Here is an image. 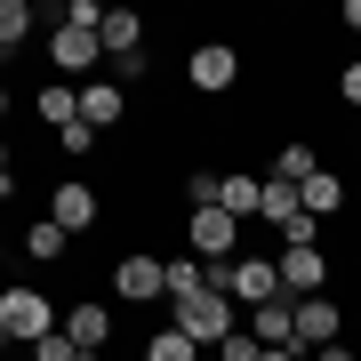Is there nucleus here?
I'll return each instance as SVG.
<instances>
[{
  "label": "nucleus",
  "mask_w": 361,
  "mask_h": 361,
  "mask_svg": "<svg viewBox=\"0 0 361 361\" xmlns=\"http://www.w3.org/2000/svg\"><path fill=\"white\" fill-rule=\"evenodd\" d=\"M0 329H8V345H40V337H49V329H65V322H56V305H49V297H40V289H25V281H16V289H0Z\"/></svg>",
  "instance_id": "1"
},
{
  "label": "nucleus",
  "mask_w": 361,
  "mask_h": 361,
  "mask_svg": "<svg viewBox=\"0 0 361 361\" xmlns=\"http://www.w3.org/2000/svg\"><path fill=\"white\" fill-rule=\"evenodd\" d=\"M169 329H185L193 345H225L233 337V297H217V289L177 297V305H169Z\"/></svg>",
  "instance_id": "2"
},
{
  "label": "nucleus",
  "mask_w": 361,
  "mask_h": 361,
  "mask_svg": "<svg viewBox=\"0 0 361 361\" xmlns=\"http://www.w3.org/2000/svg\"><path fill=\"white\" fill-rule=\"evenodd\" d=\"M257 217L281 233V249H313V233H322V217H305V201H297V185H273V177H265Z\"/></svg>",
  "instance_id": "3"
},
{
  "label": "nucleus",
  "mask_w": 361,
  "mask_h": 361,
  "mask_svg": "<svg viewBox=\"0 0 361 361\" xmlns=\"http://www.w3.org/2000/svg\"><path fill=\"white\" fill-rule=\"evenodd\" d=\"M185 80H193V89H201V97H225V89H233V80H241V56H233V49H225V40H201V49H193V56H185Z\"/></svg>",
  "instance_id": "4"
},
{
  "label": "nucleus",
  "mask_w": 361,
  "mask_h": 361,
  "mask_svg": "<svg viewBox=\"0 0 361 361\" xmlns=\"http://www.w3.org/2000/svg\"><path fill=\"white\" fill-rule=\"evenodd\" d=\"M273 265H281V297H289V305H297V297H322V281H329L322 241H313V249H281Z\"/></svg>",
  "instance_id": "5"
},
{
  "label": "nucleus",
  "mask_w": 361,
  "mask_h": 361,
  "mask_svg": "<svg viewBox=\"0 0 361 361\" xmlns=\"http://www.w3.org/2000/svg\"><path fill=\"white\" fill-rule=\"evenodd\" d=\"M104 217V201H97V185H80V177H65L49 193V225H65V233H89Z\"/></svg>",
  "instance_id": "6"
},
{
  "label": "nucleus",
  "mask_w": 361,
  "mask_h": 361,
  "mask_svg": "<svg viewBox=\"0 0 361 361\" xmlns=\"http://www.w3.org/2000/svg\"><path fill=\"white\" fill-rule=\"evenodd\" d=\"M113 289L129 297V305H153V297H169V265L137 249V257H121V265H113Z\"/></svg>",
  "instance_id": "7"
},
{
  "label": "nucleus",
  "mask_w": 361,
  "mask_h": 361,
  "mask_svg": "<svg viewBox=\"0 0 361 361\" xmlns=\"http://www.w3.org/2000/svg\"><path fill=\"white\" fill-rule=\"evenodd\" d=\"M233 225H241V217H225V209H193V217H185V233H193V257H201V265L241 257V249H233Z\"/></svg>",
  "instance_id": "8"
},
{
  "label": "nucleus",
  "mask_w": 361,
  "mask_h": 361,
  "mask_svg": "<svg viewBox=\"0 0 361 361\" xmlns=\"http://www.w3.org/2000/svg\"><path fill=\"white\" fill-rule=\"evenodd\" d=\"M337 329H345V313H337L329 297H297V353H322V345H337Z\"/></svg>",
  "instance_id": "9"
},
{
  "label": "nucleus",
  "mask_w": 361,
  "mask_h": 361,
  "mask_svg": "<svg viewBox=\"0 0 361 361\" xmlns=\"http://www.w3.org/2000/svg\"><path fill=\"white\" fill-rule=\"evenodd\" d=\"M97 56H104V40H97L89 25H56V32H49V65H56V73H89Z\"/></svg>",
  "instance_id": "10"
},
{
  "label": "nucleus",
  "mask_w": 361,
  "mask_h": 361,
  "mask_svg": "<svg viewBox=\"0 0 361 361\" xmlns=\"http://www.w3.org/2000/svg\"><path fill=\"white\" fill-rule=\"evenodd\" d=\"M65 337L97 361L104 345H113V313H104V305H73V313H65Z\"/></svg>",
  "instance_id": "11"
},
{
  "label": "nucleus",
  "mask_w": 361,
  "mask_h": 361,
  "mask_svg": "<svg viewBox=\"0 0 361 361\" xmlns=\"http://www.w3.org/2000/svg\"><path fill=\"white\" fill-rule=\"evenodd\" d=\"M249 337H257V345H297V305H289V297L257 305V313H249Z\"/></svg>",
  "instance_id": "12"
},
{
  "label": "nucleus",
  "mask_w": 361,
  "mask_h": 361,
  "mask_svg": "<svg viewBox=\"0 0 361 361\" xmlns=\"http://www.w3.org/2000/svg\"><path fill=\"white\" fill-rule=\"evenodd\" d=\"M297 201H305V217H337V209H345V177H337V169H313V177L297 185Z\"/></svg>",
  "instance_id": "13"
},
{
  "label": "nucleus",
  "mask_w": 361,
  "mask_h": 361,
  "mask_svg": "<svg viewBox=\"0 0 361 361\" xmlns=\"http://www.w3.org/2000/svg\"><path fill=\"white\" fill-rule=\"evenodd\" d=\"M257 201H265V177H249V169L217 177V209H225V217H257Z\"/></svg>",
  "instance_id": "14"
},
{
  "label": "nucleus",
  "mask_w": 361,
  "mask_h": 361,
  "mask_svg": "<svg viewBox=\"0 0 361 361\" xmlns=\"http://www.w3.org/2000/svg\"><path fill=\"white\" fill-rule=\"evenodd\" d=\"M97 40H104V56H137L145 49V16L137 8H104V32Z\"/></svg>",
  "instance_id": "15"
},
{
  "label": "nucleus",
  "mask_w": 361,
  "mask_h": 361,
  "mask_svg": "<svg viewBox=\"0 0 361 361\" xmlns=\"http://www.w3.org/2000/svg\"><path fill=\"white\" fill-rule=\"evenodd\" d=\"M121 113H129V97H121V89H104V80H97V89H80V121H89V129L104 137V129H113V121Z\"/></svg>",
  "instance_id": "16"
},
{
  "label": "nucleus",
  "mask_w": 361,
  "mask_h": 361,
  "mask_svg": "<svg viewBox=\"0 0 361 361\" xmlns=\"http://www.w3.org/2000/svg\"><path fill=\"white\" fill-rule=\"evenodd\" d=\"M65 249H73V233H65V225L32 217V233H25V257H32V265H56V257H65Z\"/></svg>",
  "instance_id": "17"
},
{
  "label": "nucleus",
  "mask_w": 361,
  "mask_h": 361,
  "mask_svg": "<svg viewBox=\"0 0 361 361\" xmlns=\"http://www.w3.org/2000/svg\"><path fill=\"white\" fill-rule=\"evenodd\" d=\"M313 169H322V161H313V145H281V153H273V185H305Z\"/></svg>",
  "instance_id": "18"
},
{
  "label": "nucleus",
  "mask_w": 361,
  "mask_h": 361,
  "mask_svg": "<svg viewBox=\"0 0 361 361\" xmlns=\"http://www.w3.org/2000/svg\"><path fill=\"white\" fill-rule=\"evenodd\" d=\"M40 121L49 129H73L80 121V89H40Z\"/></svg>",
  "instance_id": "19"
},
{
  "label": "nucleus",
  "mask_w": 361,
  "mask_h": 361,
  "mask_svg": "<svg viewBox=\"0 0 361 361\" xmlns=\"http://www.w3.org/2000/svg\"><path fill=\"white\" fill-rule=\"evenodd\" d=\"M145 361H201V345H193L185 329H161L153 345H145Z\"/></svg>",
  "instance_id": "20"
},
{
  "label": "nucleus",
  "mask_w": 361,
  "mask_h": 361,
  "mask_svg": "<svg viewBox=\"0 0 361 361\" xmlns=\"http://www.w3.org/2000/svg\"><path fill=\"white\" fill-rule=\"evenodd\" d=\"M25 32H32V0H0V49H16Z\"/></svg>",
  "instance_id": "21"
},
{
  "label": "nucleus",
  "mask_w": 361,
  "mask_h": 361,
  "mask_svg": "<svg viewBox=\"0 0 361 361\" xmlns=\"http://www.w3.org/2000/svg\"><path fill=\"white\" fill-rule=\"evenodd\" d=\"M193 289H201V265H193V257H169V305L193 297Z\"/></svg>",
  "instance_id": "22"
},
{
  "label": "nucleus",
  "mask_w": 361,
  "mask_h": 361,
  "mask_svg": "<svg viewBox=\"0 0 361 361\" xmlns=\"http://www.w3.org/2000/svg\"><path fill=\"white\" fill-rule=\"evenodd\" d=\"M32 361H89V353H80V345H73L65 329H49V337H40V345H32Z\"/></svg>",
  "instance_id": "23"
},
{
  "label": "nucleus",
  "mask_w": 361,
  "mask_h": 361,
  "mask_svg": "<svg viewBox=\"0 0 361 361\" xmlns=\"http://www.w3.org/2000/svg\"><path fill=\"white\" fill-rule=\"evenodd\" d=\"M185 201H193V209H217V177H209V169H193V177H185Z\"/></svg>",
  "instance_id": "24"
},
{
  "label": "nucleus",
  "mask_w": 361,
  "mask_h": 361,
  "mask_svg": "<svg viewBox=\"0 0 361 361\" xmlns=\"http://www.w3.org/2000/svg\"><path fill=\"white\" fill-rule=\"evenodd\" d=\"M56 25H89V32H104V8H97V0H73V8L56 16Z\"/></svg>",
  "instance_id": "25"
},
{
  "label": "nucleus",
  "mask_w": 361,
  "mask_h": 361,
  "mask_svg": "<svg viewBox=\"0 0 361 361\" xmlns=\"http://www.w3.org/2000/svg\"><path fill=\"white\" fill-rule=\"evenodd\" d=\"M56 145H65V153H97V129H89V121H73V129H56Z\"/></svg>",
  "instance_id": "26"
},
{
  "label": "nucleus",
  "mask_w": 361,
  "mask_h": 361,
  "mask_svg": "<svg viewBox=\"0 0 361 361\" xmlns=\"http://www.w3.org/2000/svg\"><path fill=\"white\" fill-rule=\"evenodd\" d=\"M257 353H265V345H257V337H241V329H233L225 345H217V361H257Z\"/></svg>",
  "instance_id": "27"
},
{
  "label": "nucleus",
  "mask_w": 361,
  "mask_h": 361,
  "mask_svg": "<svg viewBox=\"0 0 361 361\" xmlns=\"http://www.w3.org/2000/svg\"><path fill=\"white\" fill-rule=\"evenodd\" d=\"M337 97H345V104H361V56H353L345 73H337Z\"/></svg>",
  "instance_id": "28"
},
{
  "label": "nucleus",
  "mask_w": 361,
  "mask_h": 361,
  "mask_svg": "<svg viewBox=\"0 0 361 361\" xmlns=\"http://www.w3.org/2000/svg\"><path fill=\"white\" fill-rule=\"evenodd\" d=\"M16 193V169H8V137H0V201Z\"/></svg>",
  "instance_id": "29"
},
{
  "label": "nucleus",
  "mask_w": 361,
  "mask_h": 361,
  "mask_svg": "<svg viewBox=\"0 0 361 361\" xmlns=\"http://www.w3.org/2000/svg\"><path fill=\"white\" fill-rule=\"evenodd\" d=\"M313 361H361L353 345H322V353H313Z\"/></svg>",
  "instance_id": "30"
},
{
  "label": "nucleus",
  "mask_w": 361,
  "mask_h": 361,
  "mask_svg": "<svg viewBox=\"0 0 361 361\" xmlns=\"http://www.w3.org/2000/svg\"><path fill=\"white\" fill-rule=\"evenodd\" d=\"M257 361H297V353H289V345H265V353H257Z\"/></svg>",
  "instance_id": "31"
},
{
  "label": "nucleus",
  "mask_w": 361,
  "mask_h": 361,
  "mask_svg": "<svg viewBox=\"0 0 361 361\" xmlns=\"http://www.w3.org/2000/svg\"><path fill=\"white\" fill-rule=\"evenodd\" d=\"M345 25H353V32H361V0H345Z\"/></svg>",
  "instance_id": "32"
},
{
  "label": "nucleus",
  "mask_w": 361,
  "mask_h": 361,
  "mask_svg": "<svg viewBox=\"0 0 361 361\" xmlns=\"http://www.w3.org/2000/svg\"><path fill=\"white\" fill-rule=\"evenodd\" d=\"M0 113H8V89H0Z\"/></svg>",
  "instance_id": "33"
},
{
  "label": "nucleus",
  "mask_w": 361,
  "mask_h": 361,
  "mask_svg": "<svg viewBox=\"0 0 361 361\" xmlns=\"http://www.w3.org/2000/svg\"><path fill=\"white\" fill-rule=\"evenodd\" d=\"M0 345H8V329H0Z\"/></svg>",
  "instance_id": "34"
},
{
  "label": "nucleus",
  "mask_w": 361,
  "mask_h": 361,
  "mask_svg": "<svg viewBox=\"0 0 361 361\" xmlns=\"http://www.w3.org/2000/svg\"><path fill=\"white\" fill-rule=\"evenodd\" d=\"M0 65H8V49H0Z\"/></svg>",
  "instance_id": "35"
}]
</instances>
